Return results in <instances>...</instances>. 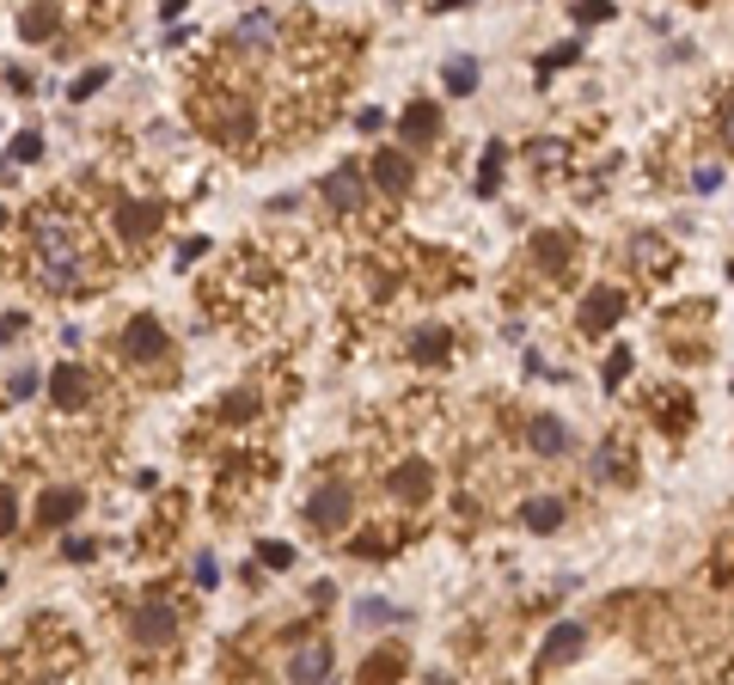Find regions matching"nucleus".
<instances>
[{
    "mask_svg": "<svg viewBox=\"0 0 734 685\" xmlns=\"http://www.w3.org/2000/svg\"><path fill=\"white\" fill-rule=\"evenodd\" d=\"M32 257H37V276L49 288H68L80 276V257H86V233H80V220L68 208H44L32 215Z\"/></svg>",
    "mask_w": 734,
    "mask_h": 685,
    "instance_id": "1",
    "label": "nucleus"
},
{
    "mask_svg": "<svg viewBox=\"0 0 734 685\" xmlns=\"http://www.w3.org/2000/svg\"><path fill=\"white\" fill-rule=\"evenodd\" d=\"M129 642H141V649H166V642H178V612L166 606V600L135 606L129 612Z\"/></svg>",
    "mask_w": 734,
    "mask_h": 685,
    "instance_id": "2",
    "label": "nucleus"
},
{
    "mask_svg": "<svg viewBox=\"0 0 734 685\" xmlns=\"http://www.w3.org/2000/svg\"><path fill=\"white\" fill-rule=\"evenodd\" d=\"M349 514H356V496H349L344 483H318L313 502H306V520H313L318 532H344Z\"/></svg>",
    "mask_w": 734,
    "mask_h": 685,
    "instance_id": "3",
    "label": "nucleus"
},
{
    "mask_svg": "<svg viewBox=\"0 0 734 685\" xmlns=\"http://www.w3.org/2000/svg\"><path fill=\"white\" fill-rule=\"evenodd\" d=\"M527 447L539 453V459L576 453V429H569L563 417H551V410H532V417H527Z\"/></svg>",
    "mask_w": 734,
    "mask_h": 685,
    "instance_id": "4",
    "label": "nucleus"
},
{
    "mask_svg": "<svg viewBox=\"0 0 734 685\" xmlns=\"http://www.w3.org/2000/svg\"><path fill=\"white\" fill-rule=\"evenodd\" d=\"M576 319H581V331H588V337H600V331H612L618 319H625V295H618V288H588Z\"/></svg>",
    "mask_w": 734,
    "mask_h": 685,
    "instance_id": "5",
    "label": "nucleus"
},
{
    "mask_svg": "<svg viewBox=\"0 0 734 685\" xmlns=\"http://www.w3.org/2000/svg\"><path fill=\"white\" fill-rule=\"evenodd\" d=\"M386 490L398 502H429V490H435V466H429V459H405V466L386 471Z\"/></svg>",
    "mask_w": 734,
    "mask_h": 685,
    "instance_id": "6",
    "label": "nucleus"
},
{
    "mask_svg": "<svg viewBox=\"0 0 734 685\" xmlns=\"http://www.w3.org/2000/svg\"><path fill=\"white\" fill-rule=\"evenodd\" d=\"M159 349H166V331H159L154 312H141V319L123 325V356L129 361H159Z\"/></svg>",
    "mask_w": 734,
    "mask_h": 685,
    "instance_id": "7",
    "label": "nucleus"
},
{
    "mask_svg": "<svg viewBox=\"0 0 734 685\" xmlns=\"http://www.w3.org/2000/svg\"><path fill=\"white\" fill-rule=\"evenodd\" d=\"M374 184L386 190V196H410V184H417V166H410V154H398V147H386V154H374Z\"/></svg>",
    "mask_w": 734,
    "mask_h": 685,
    "instance_id": "8",
    "label": "nucleus"
},
{
    "mask_svg": "<svg viewBox=\"0 0 734 685\" xmlns=\"http://www.w3.org/2000/svg\"><path fill=\"white\" fill-rule=\"evenodd\" d=\"M318 196H325L330 208H344V215H349V208L368 203V184H361V171H356V166H337V171L325 178V190H318Z\"/></svg>",
    "mask_w": 734,
    "mask_h": 685,
    "instance_id": "9",
    "label": "nucleus"
},
{
    "mask_svg": "<svg viewBox=\"0 0 734 685\" xmlns=\"http://www.w3.org/2000/svg\"><path fill=\"white\" fill-rule=\"evenodd\" d=\"M325 673H330V649H325V642H306V649L288 654V680H294V685H325Z\"/></svg>",
    "mask_w": 734,
    "mask_h": 685,
    "instance_id": "10",
    "label": "nucleus"
},
{
    "mask_svg": "<svg viewBox=\"0 0 734 685\" xmlns=\"http://www.w3.org/2000/svg\"><path fill=\"white\" fill-rule=\"evenodd\" d=\"M49 398L62 410H86V398H93V380L80 374V368H56L49 374Z\"/></svg>",
    "mask_w": 734,
    "mask_h": 685,
    "instance_id": "11",
    "label": "nucleus"
},
{
    "mask_svg": "<svg viewBox=\"0 0 734 685\" xmlns=\"http://www.w3.org/2000/svg\"><path fill=\"white\" fill-rule=\"evenodd\" d=\"M269 37H276V19L257 7V13H245L233 32H227V44H233V49H269Z\"/></svg>",
    "mask_w": 734,
    "mask_h": 685,
    "instance_id": "12",
    "label": "nucleus"
},
{
    "mask_svg": "<svg viewBox=\"0 0 734 685\" xmlns=\"http://www.w3.org/2000/svg\"><path fill=\"white\" fill-rule=\"evenodd\" d=\"M159 220H166V208H159V203H123V208H117V233H123V239H147Z\"/></svg>",
    "mask_w": 734,
    "mask_h": 685,
    "instance_id": "13",
    "label": "nucleus"
},
{
    "mask_svg": "<svg viewBox=\"0 0 734 685\" xmlns=\"http://www.w3.org/2000/svg\"><path fill=\"white\" fill-rule=\"evenodd\" d=\"M62 32V7H25L19 13V37L25 44H44V37H56Z\"/></svg>",
    "mask_w": 734,
    "mask_h": 685,
    "instance_id": "14",
    "label": "nucleus"
},
{
    "mask_svg": "<svg viewBox=\"0 0 734 685\" xmlns=\"http://www.w3.org/2000/svg\"><path fill=\"white\" fill-rule=\"evenodd\" d=\"M398 129H405V141H417V147H422V141H435V135H441V110L417 98V105L398 117Z\"/></svg>",
    "mask_w": 734,
    "mask_h": 685,
    "instance_id": "15",
    "label": "nucleus"
},
{
    "mask_svg": "<svg viewBox=\"0 0 734 685\" xmlns=\"http://www.w3.org/2000/svg\"><path fill=\"white\" fill-rule=\"evenodd\" d=\"M80 490H44V502H37V520H44V527H62V520H74L80 514Z\"/></svg>",
    "mask_w": 734,
    "mask_h": 685,
    "instance_id": "16",
    "label": "nucleus"
},
{
    "mask_svg": "<svg viewBox=\"0 0 734 685\" xmlns=\"http://www.w3.org/2000/svg\"><path fill=\"white\" fill-rule=\"evenodd\" d=\"M520 520H527L532 532H557V527H563V496H532V502H520Z\"/></svg>",
    "mask_w": 734,
    "mask_h": 685,
    "instance_id": "17",
    "label": "nucleus"
},
{
    "mask_svg": "<svg viewBox=\"0 0 734 685\" xmlns=\"http://www.w3.org/2000/svg\"><path fill=\"white\" fill-rule=\"evenodd\" d=\"M447 342H454V331H447V325H422L417 337H410V356H417V361H441V356H447Z\"/></svg>",
    "mask_w": 734,
    "mask_h": 685,
    "instance_id": "18",
    "label": "nucleus"
},
{
    "mask_svg": "<svg viewBox=\"0 0 734 685\" xmlns=\"http://www.w3.org/2000/svg\"><path fill=\"white\" fill-rule=\"evenodd\" d=\"M581 642H588V630H581V624H557V630H551V642H545V661H576Z\"/></svg>",
    "mask_w": 734,
    "mask_h": 685,
    "instance_id": "19",
    "label": "nucleus"
},
{
    "mask_svg": "<svg viewBox=\"0 0 734 685\" xmlns=\"http://www.w3.org/2000/svg\"><path fill=\"white\" fill-rule=\"evenodd\" d=\"M532 251H539V264H545V269H569L576 239H569V233H539V239H532Z\"/></svg>",
    "mask_w": 734,
    "mask_h": 685,
    "instance_id": "20",
    "label": "nucleus"
},
{
    "mask_svg": "<svg viewBox=\"0 0 734 685\" xmlns=\"http://www.w3.org/2000/svg\"><path fill=\"white\" fill-rule=\"evenodd\" d=\"M215 135L220 141H245L251 135V110L239 98H227V110H215Z\"/></svg>",
    "mask_w": 734,
    "mask_h": 685,
    "instance_id": "21",
    "label": "nucleus"
},
{
    "mask_svg": "<svg viewBox=\"0 0 734 685\" xmlns=\"http://www.w3.org/2000/svg\"><path fill=\"white\" fill-rule=\"evenodd\" d=\"M398 673H405V661H398V654H374V661H368V668H361V685H392L398 680Z\"/></svg>",
    "mask_w": 734,
    "mask_h": 685,
    "instance_id": "22",
    "label": "nucleus"
},
{
    "mask_svg": "<svg viewBox=\"0 0 734 685\" xmlns=\"http://www.w3.org/2000/svg\"><path fill=\"white\" fill-rule=\"evenodd\" d=\"M471 86H478V62H471V56H454V62H447V93H471Z\"/></svg>",
    "mask_w": 734,
    "mask_h": 685,
    "instance_id": "23",
    "label": "nucleus"
},
{
    "mask_svg": "<svg viewBox=\"0 0 734 685\" xmlns=\"http://www.w3.org/2000/svg\"><path fill=\"white\" fill-rule=\"evenodd\" d=\"M398 618V606H386V600H361L356 606V624H392Z\"/></svg>",
    "mask_w": 734,
    "mask_h": 685,
    "instance_id": "24",
    "label": "nucleus"
},
{
    "mask_svg": "<svg viewBox=\"0 0 734 685\" xmlns=\"http://www.w3.org/2000/svg\"><path fill=\"white\" fill-rule=\"evenodd\" d=\"M37 154H44V135H37V129L13 135V159H19V166H25V159H37Z\"/></svg>",
    "mask_w": 734,
    "mask_h": 685,
    "instance_id": "25",
    "label": "nucleus"
},
{
    "mask_svg": "<svg viewBox=\"0 0 734 685\" xmlns=\"http://www.w3.org/2000/svg\"><path fill=\"white\" fill-rule=\"evenodd\" d=\"M625 374H630V349H612V356H606V374H600V380H606V392L618 386Z\"/></svg>",
    "mask_w": 734,
    "mask_h": 685,
    "instance_id": "26",
    "label": "nucleus"
},
{
    "mask_svg": "<svg viewBox=\"0 0 734 685\" xmlns=\"http://www.w3.org/2000/svg\"><path fill=\"white\" fill-rule=\"evenodd\" d=\"M576 56H581V44H557V49H545L539 74H551V68H563V62H576Z\"/></svg>",
    "mask_w": 734,
    "mask_h": 685,
    "instance_id": "27",
    "label": "nucleus"
},
{
    "mask_svg": "<svg viewBox=\"0 0 734 685\" xmlns=\"http://www.w3.org/2000/svg\"><path fill=\"white\" fill-rule=\"evenodd\" d=\"M576 19H581V25H600V19H612V7H606V0H581Z\"/></svg>",
    "mask_w": 734,
    "mask_h": 685,
    "instance_id": "28",
    "label": "nucleus"
},
{
    "mask_svg": "<svg viewBox=\"0 0 734 685\" xmlns=\"http://www.w3.org/2000/svg\"><path fill=\"white\" fill-rule=\"evenodd\" d=\"M105 80H110L105 68H93V74H80V80H74V98H93L98 86H105Z\"/></svg>",
    "mask_w": 734,
    "mask_h": 685,
    "instance_id": "29",
    "label": "nucleus"
},
{
    "mask_svg": "<svg viewBox=\"0 0 734 685\" xmlns=\"http://www.w3.org/2000/svg\"><path fill=\"white\" fill-rule=\"evenodd\" d=\"M19 527V502H13V490H0V532H13Z\"/></svg>",
    "mask_w": 734,
    "mask_h": 685,
    "instance_id": "30",
    "label": "nucleus"
},
{
    "mask_svg": "<svg viewBox=\"0 0 734 685\" xmlns=\"http://www.w3.org/2000/svg\"><path fill=\"white\" fill-rule=\"evenodd\" d=\"M93 551H98L93 539H68V545H62V557H68V563H86V557H93Z\"/></svg>",
    "mask_w": 734,
    "mask_h": 685,
    "instance_id": "31",
    "label": "nucleus"
},
{
    "mask_svg": "<svg viewBox=\"0 0 734 685\" xmlns=\"http://www.w3.org/2000/svg\"><path fill=\"white\" fill-rule=\"evenodd\" d=\"M264 563H269V569H288V563H294V551H288V545H264Z\"/></svg>",
    "mask_w": 734,
    "mask_h": 685,
    "instance_id": "32",
    "label": "nucleus"
},
{
    "mask_svg": "<svg viewBox=\"0 0 734 685\" xmlns=\"http://www.w3.org/2000/svg\"><path fill=\"white\" fill-rule=\"evenodd\" d=\"M13 392H19V398H32V392H37V374H32V368H25V374H13Z\"/></svg>",
    "mask_w": 734,
    "mask_h": 685,
    "instance_id": "33",
    "label": "nucleus"
}]
</instances>
